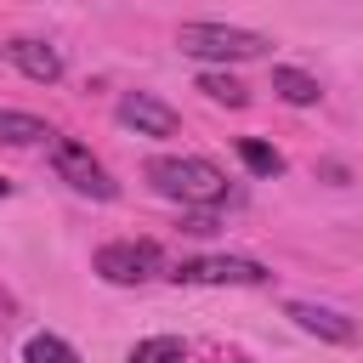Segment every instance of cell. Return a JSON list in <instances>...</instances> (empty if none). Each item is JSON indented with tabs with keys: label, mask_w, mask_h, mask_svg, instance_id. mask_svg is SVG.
<instances>
[{
	"label": "cell",
	"mask_w": 363,
	"mask_h": 363,
	"mask_svg": "<svg viewBox=\"0 0 363 363\" xmlns=\"http://www.w3.org/2000/svg\"><path fill=\"white\" fill-rule=\"evenodd\" d=\"M147 182H153V193H164V199H176L182 210H216V204H227V170L221 164H210V159H193V153H182V159H153L147 164Z\"/></svg>",
	"instance_id": "1"
},
{
	"label": "cell",
	"mask_w": 363,
	"mask_h": 363,
	"mask_svg": "<svg viewBox=\"0 0 363 363\" xmlns=\"http://www.w3.org/2000/svg\"><path fill=\"white\" fill-rule=\"evenodd\" d=\"M176 45H182V57H199V62H250V57H267L272 51L267 34L233 28V23H182L176 28Z\"/></svg>",
	"instance_id": "2"
},
{
	"label": "cell",
	"mask_w": 363,
	"mask_h": 363,
	"mask_svg": "<svg viewBox=\"0 0 363 363\" xmlns=\"http://www.w3.org/2000/svg\"><path fill=\"white\" fill-rule=\"evenodd\" d=\"M170 278L176 284H227V289H261V284H272V272L261 261H250V255H193Z\"/></svg>",
	"instance_id": "3"
},
{
	"label": "cell",
	"mask_w": 363,
	"mask_h": 363,
	"mask_svg": "<svg viewBox=\"0 0 363 363\" xmlns=\"http://www.w3.org/2000/svg\"><path fill=\"white\" fill-rule=\"evenodd\" d=\"M51 170L74 187V193H85V199H113L119 187H113V176L91 159V147L85 142H74V136H57L51 142Z\"/></svg>",
	"instance_id": "4"
},
{
	"label": "cell",
	"mask_w": 363,
	"mask_h": 363,
	"mask_svg": "<svg viewBox=\"0 0 363 363\" xmlns=\"http://www.w3.org/2000/svg\"><path fill=\"white\" fill-rule=\"evenodd\" d=\"M159 244L153 238H113V244H102L96 250V272L108 278V284H147L153 272H159Z\"/></svg>",
	"instance_id": "5"
},
{
	"label": "cell",
	"mask_w": 363,
	"mask_h": 363,
	"mask_svg": "<svg viewBox=\"0 0 363 363\" xmlns=\"http://www.w3.org/2000/svg\"><path fill=\"white\" fill-rule=\"evenodd\" d=\"M113 119H119L125 130H136V136H176V130H182V113H176L170 102L147 96V91H125L119 108H113Z\"/></svg>",
	"instance_id": "6"
},
{
	"label": "cell",
	"mask_w": 363,
	"mask_h": 363,
	"mask_svg": "<svg viewBox=\"0 0 363 363\" xmlns=\"http://www.w3.org/2000/svg\"><path fill=\"white\" fill-rule=\"evenodd\" d=\"M284 312L295 318V329H306V335H318V340H329V346H352V340H357V323H352L346 312H335V306H318V301H289Z\"/></svg>",
	"instance_id": "7"
},
{
	"label": "cell",
	"mask_w": 363,
	"mask_h": 363,
	"mask_svg": "<svg viewBox=\"0 0 363 363\" xmlns=\"http://www.w3.org/2000/svg\"><path fill=\"white\" fill-rule=\"evenodd\" d=\"M6 57H11V68H23L34 85H57V79H62V51L45 45V40L17 34V40H6Z\"/></svg>",
	"instance_id": "8"
},
{
	"label": "cell",
	"mask_w": 363,
	"mask_h": 363,
	"mask_svg": "<svg viewBox=\"0 0 363 363\" xmlns=\"http://www.w3.org/2000/svg\"><path fill=\"white\" fill-rule=\"evenodd\" d=\"M0 142L6 147H51L57 142V130L40 119V113H23V108H0Z\"/></svg>",
	"instance_id": "9"
},
{
	"label": "cell",
	"mask_w": 363,
	"mask_h": 363,
	"mask_svg": "<svg viewBox=\"0 0 363 363\" xmlns=\"http://www.w3.org/2000/svg\"><path fill=\"white\" fill-rule=\"evenodd\" d=\"M272 91H278L284 102H295V108H312V102L323 96V85H318L306 68H272Z\"/></svg>",
	"instance_id": "10"
},
{
	"label": "cell",
	"mask_w": 363,
	"mask_h": 363,
	"mask_svg": "<svg viewBox=\"0 0 363 363\" xmlns=\"http://www.w3.org/2000/svg\"><path fill=\"white\" fill-rule=\"evenodd\" d=\"M125 363H187V346H182L176 335H147V340L130 346Z\"/></svg>",
	"instance_id": "11"
},
{
	"label": "cell",
	"mask_w": 363,
	"mask_h": 363,
	"mask_svg": "<svg viewBox=\"0 0 363 363\" xmlns=\"http://www.w3.org/2000/svg\"><path fill=\"white\" fill-rule=\"evenodd\" d=\"M199 91H204L210 102H227V108H244V102H250V85L233 79V74H199Z\"/></svg>",
	"instance_id": "12"
},
{
	"label": "cell",
	"mask_w": 363,
	"mask_h": 363,
	"mask_svg": "<svg viewBox=\"0 0 363 363\" xmlns=\"http://www.w3.org/2000/svg\"><path fill=\"white\" fill-rule=\"evenodd\" d=\"M23 363H79V357H74V346H68L62 335H28Z\"/></svg>",
	"instance_id": "13"
},
{
	"label": "cell",
	"mask_w": 363,
	"mask_h": 363,
	"mask_svg": "<svg viewBox=\"0 0 363 363\" xmlns=\"http://www.w3.org/2000/svg\"><path fill=\"white\" fill-rule=\"evenodd\" d=\"M238 159H244L255 176H284V153H278V147H267V142H255V136H244V142H238Z\"/></svg>",
	"instance_id": "14"
},
{
	"label": "cell",
	"mask_w": 363,
	"mask_h": 363,
	"mask_svg": "<svg viewBox=\"0 0 363 363\" xmlns=\"http://www.w3.org/2000/svg\"><path fill=\"white\" fill-rule=\"evenodd\" d=\"M0 199H11V182H6V176H0Z\"/></svg>",
	"instance_id": "15"
}]
</instances>
